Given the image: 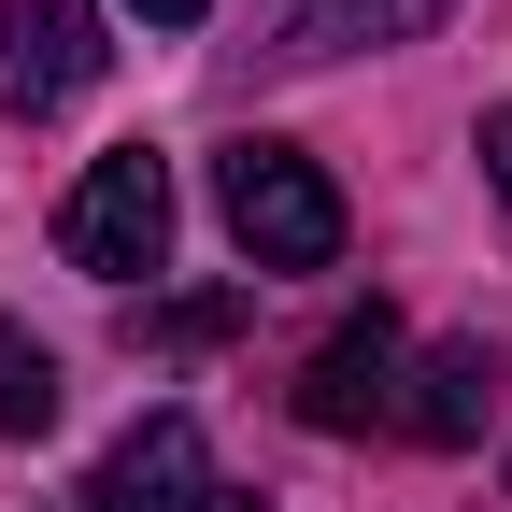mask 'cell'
I'll return each mask as SVG.
<instances>
[{
    "label": "cell",
    "instance_id": "cell-1",
    "mask_svg": "<svg viewBox=\"0 0 512 512\" xmlns=\"http://www.w3.org/2000/svg\"><path fill=\"white\" fill-rule=\"evenodd\" d=\"M214 214H228V242L256 271H342V185L299 143H271V128H242L214 157Z\"/></svg>",
    "mask_w": 512,
    "mask_h": 512
},
{
    "label": "cell",
    "instance_id": "cell-2",
    "mask_svg": "<svg viewBox=\"0 0 512 512\" xmlns=\"http://www.w3.org/2000/svg\"><path fill=\"white\" fill-rule=\"evenodd\" d=\"M57 256H72L86 285H128V271H157V256H171V157H143V143L86 157V185L57 200Z\"/></svg>",
    "mask_w": 512,
    "mask_h": 512
},
{
    "label": "cell",
    "instance_id": "cell-3",
    "mask_svg": "<svg viewBox=\"0 0 512 512\" xmlns=\"http://www.w3.org/2000/svg\"><path fill=\"white\" fill-rule=\"evenodd\" d=\"M399 370H413V342H399V313H342L328 342L299 356V427L313 441H356V427H399Z\"/></svg>",
    "mask_w": 512,
    "mask_h": 512
},
{
    "label": "cell",
    "instance_id": "cell-4",
    "mask_svg": "<svg viewBox=\"0 0 512 512\" xmlns=\"http://www.w3.org/2000/svg\"><path fill=\"white\" fill-rule=\"evenodd\" d=\"M100 0H0V114H72L86 86H100Z\"/></svg>",
    "mask_w": 512,
    "mask_h": 512
},
{
    "label": "cell",
    "instance_id": "cell-5",
    "mask_svg": "<svg viewBox=\"0 0 512 512\" xmlns=\"http://www.w3.org/2000/svg\"><path fill=\"white\" fill-rule=\"evenodd\" d=\"M498 342L484 328H456V342H427L413 370H399V441H427V456H470L484 441V413H498Z\"/></svg>",
    "mask_w": 512,
    "mask_h": 512
},
{
    "label": "cell",
    "instance_id": "cell-6",
    "mask_svg": "<svg viewBox=\"0 0 512 512\" xmlns=\"http://www.w3.org/2000/svg\"><path fill=\"white\" fill-rule=\"evenodd\" d=\"M200 498H214V456H200L185 413H143V427L86 470V512H200Z\"/></svg>",
    "mask_w": 512,
    "mask_h": 512
},
{
    "label": "cell",
    "instance_id": "cell-7",
    "mask_svg": "<svg viewBox=\"0 0 512 512\" xmlns=\"http://www.w3.org/2000/svg\"><path fill=\"white\" fill-rule=\"evenodd\" d=\"M456 0H299L285 15V57L299 72H328V57H370V43H427Z\"/></svg>",
    "mask_w": 512,
    "mask_h": 512
},
{
    "label": "cell",
    "instance_id": "cell-8",
    "mask_svg": "<svg viewBox=\"0 0 512 512\" xmlns=\"http://www.w3.org/2000/svg\"><path fill=\"white\" fill-rule=\"evenodd\" d=\"M242 313H256V285H200V299H143V313H128V342H143V356H214V342L242 328Z\"/></svg>",
    "mask_w": 512,
    "mask_h": 512
},
{
    "label": "cell",
    "instance_id": "cell-9",
    "mask_svg": "<svg viewBox=\"0 0 512 512\" xmlns=\"http://www.w3.org/2000/svg\"><path fill=\"white\" fill-rule=\"evenodd\" d=\"M43 427H57V356L0 313V441H43Z\"/></svg>",
    "mask_w": 512,
    "mask_h": 512
},
{
    "label": "cell",
    "instance_id": "cell-10",
    "mask_svg": "<svg viewBox=\"0 0 512 512\" xmlns=\"http://www.w3.org/2000/svg\"><path fill=\"white\" fill-rule=\"evenodd\" d=\"M484 185H498V214H512V100L484 114Z\"/></svg>",
    "mask_w": 512,
    "mask_h": 512
},
{
    "label": "cell",
    "instance_id": "cell-11",
    "mask_svg": "<svg viewBox=\"0 0 512 512\" xmlns=\"http://www.w3.org/2000/svg\"><path fill=\"white\" fill-rule=\"evenodd\" d=\"M128 15H143V29H200L214 0H128Z\"/></svg>",
    "mask_w": 512,
    "mask_h": 512
},
{
    "label": "cell",
    "instance_id": "cell-12",
    "mask_svg": "<svg viewBox=\"0 0 512 512\" xmlns=\"http://www.w3.org/2000/svg\"><path fill=\"white\" fill-rule=\"evenodd\" d=\"M200 512H256V498H242V484H214V498H200Z\"/></svg>",
    "mask_w": 512,
    "mask_h": 512
}]
</instances>
